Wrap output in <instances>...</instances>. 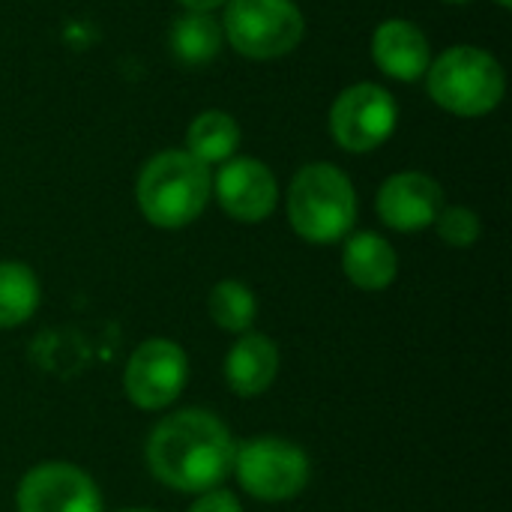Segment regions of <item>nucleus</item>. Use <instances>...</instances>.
<instances>
[{"label":"nucleus","mask_w":512,"mask_h":512,"mask_svg":"<svg viewBox=\"0 0 512 512\" xmlns=\"http://www.w3.org/2000/svg\"><path fill=\"white\" fill-rule=\"evenodd\" d=\"M237 444L228 426L210 411H177L150 432L147 465L159 483L177 492L204 495L234 471Z\"/></svg>","instance_id":"obj_1"},{"label":"nucleus","mask_w":512,"mask_h":512,"mask_svg":"<svg viewBox=\"0 0 512 512\" xmlns=\"http://www.w3.org/2000/svg\"><path fill=\"white\" fill-rule=\"evenodd\" d=\"M213 192V177L204 162L186 150L153 156L138 177V207L156 228H183L195 222Z\"/></svg>","instance_id":"obj_2"},{"label":"nucleus","mask_w":512,"mask_h":512,"mask_svg":"<svg viewBox=\"0 0 512 512\" xmlns=\"http://www.w3.org/2000/svg\"><path fill=\"white\" fill-rule=\"evenodd\" d=\"M288 219L309 243L342 240L357 219V195L345 171L330 162L300 168L288 189Z\"/></svg>","instance_id":"obj_3"},{"label":"nucleus","mask_w":512,"mask_h":512,"mask_svg":"<svg viewBox=\"0 0 512 512\" xmlns=\"http://www.w3.org/2000/svg\"><path fill=\"white\" fill-rule=\"evenodd\" d=\"M504 87L507 78L501 63L474 45H456L444 51L429 69L432 99L459 117L489 114L504 99Z\"/></svg>","instance_id":"obj_4"},{"label":"nucleus","mask_w":512,"mask_h":512,"mask_svg":"<svg viewBox=\"0 0 512 512\" xmlns=\"http://www.w3.org/2000/svg\"><path fill=\"white\" fill-rule=\"evenodd\" d=\"M225 36L246 57H282L303 39V12L291 0H228Z\"/></svg>","instance_id":"obj_5"},{"label":"nucleus","mask_w":512,"mask_h":512,"mask_svg":"<svg viewBox=\"0 0 512 512\" xmlns=\"http://www.w3.org/2000/svg\"><path fill=\"white\" fill-rule=\"evenodd\" d=\"M231 474L258 501H288L306 489L309 459L297 444L282 438H255L237 447Z\"/></svg>","instance_id":"obj_6"},{"label":"nucleus","mask_w":512,"mask_h":512,"mask_svg":"<svg viewBox=\"0 0 512 512\" xmlns=\"http://www.w3.org/2000/svg\"><path fill=\"white\" fill-rule=\"evenodd\" d=\"M189 378V360L171 339L141 342L123 372V390L129 402L144 411H162L183 393Z\"/></svg>","instance_id":"obj_7"},{"label":"nucleus","mask_w":512,"mask_h":512,"mask_svg":"<svg viewBox=\"0 0 512 512\" xmlns=\"http://www.w3.org/2000/svg\"><path fill=\"white\" fill-rule=\"evenodd\" d=\"M396 99L378 84H354L348 87L333 111L330 132L339 147L351 153H366L381 147L396 129Z\"/></svg>","instance_id":"obj_8"},{"label":"nucleus","mask_w":512,"mask_h":512,"mask_svg":"<svg viewBox=\"0 0 512 512\" xmlns=\"http://www.w3.org/2000/svg\"><path fill=\"white\" fill-rule=\"evenodd\" d=\"M18 512H102L96 483L75 465L45 462L24 474Z\"/></svg>","instance_id":"obj_9"},{"label":"nucleus","mask_w":512,"mask_h":512,"mask_svg":"<svg viewBox=\"0 0 512 512\" xmlns=\"http://www.w3.org/2000/svg\"><path fill=\"white\" fill-rule=\"evenodd\" d=\"M213 192L222 210L240 222H261L276 207V177L258 159H228L213 180Z\"/></svg>","instance_id":"obj_10"},{"label":"nucleus","mask_w":512,"mask_h":512,"mask_svg":"<svg viewBox=\"0 0 512 512\" xmlns=\"http://www.w3.org/2000/svg\"><path fill=\"white\" fill-rule=\"evenodd\" d=\"M444 210L441 186L420 171L393 174L378 192V216L396 231H423Z\"/></svg>","instance_id":"obj_11"},{"label":"nucleus","mask_w":512,"mask_h":512,"mask_svg":"<svg viewBox=\"0 0 512 512\" xmlns=\"http://www.w3.org/2000/svg\"><path fill=\"white\" fill-rule=\"evenodd\" d=\"M375 63L399 81H417L429 69V42L420 27L405 18H390L372 39Z\"/></svg>","instance_id":"obj_12"},{"label":"nucleus","mask_w":512,"mask_h":512,"mask_svg":"<svg viewBox=\"0 0 512 512\" xmlns=\"http://www.w3.org/2000/svg\"><path fill=\"white\" fill-rule=\"evenodd\" d=\"M279 372L276 342L261 333H240L225 357V378L237 396H261Z\"/></svg>","instance_id":"obj_13"},{"label":"nucleus","mask_w":512,"mask_h":512,"mask_svg":"<svg viewBox=\"0 0 512 512\" xmlns=\"http://www.w3.org/2000/svg\"><path fill=\"white\" fill-rule=\"evenodd\" d=\"M342 270L345 276L363 288V291H384L387 285H393L399 261L393 246L372 231H360L345 243L342 252Z\"/></svg>","instance_id":"obj_14"},{"label":"nucleus","mask_w":512,"mask_h":512,"mask_svg":"<svg viewBox=\"0 0 512 512\" xmlns=\"http://www.w3.org/2000/svg\"><path fill=\"white\" fill-rule=\"evenodd\" d=\"M186 144H189L186 153H192L204 165L228 162L240 144V126L225 111H204L192 120L186 132Z\"/></svg>","instance_id":"obj_15"},{"label":"nucleus","mask_w":512,"mask_h":512,"mask_svg":"<svg viewBox=\"0 0 512 512\" xmlns=\"http://www.w3.org/2000/svg\"><path fill=\"white\" fill-rule=\"evenodd\" d=\"M171 48L186 66H201L219 54L222 24L210 12H186L171 27Z\"/></svg>","instance_id":"obj_16"},{"label":"nucleus","mask_w":512,"mask_h":512,"mask_svg":"<svg viewBox=\"0 0 512 512\" xmlns=\"http://www.w3.org/2000/svg\"><path fill=\"white\" fill-rule=\"evenodd\" d=\"M39 306V282L30 267L0 261V330L24 324Z\"/></svg>","instance_id":"obj_17"},{"label":"nucleus","mask_w":512,"mask_h":512,"mask_svg":"<svg viewBox=\"0 0 512 512\" xmlns=\"http://www.w3.org/2000/svg\"><path fill=\"white\" fill-rule=\"evenodd\" d=\"M210 318L219 330L225 333H249L255 315H258V300L252 288H246L237 279H225L210 291Z\"/></svg>","instance_id":"obj_18"},{"label":"nucleus","mask_w":512,"mask_h":512,"mask_svg":"<svg viewBox=\"0 0 512 512\" xmlns=\"http://www.w3.org/2000/svg\"><path fill=\"white\" fill-rule=\"evenodd\" d=\"M435 228L444 243L465 249V246H474L480 237V216L468 207H444L435 219Z\"/></svg>","instance_id":"obj_19"},{"label":"nucleus","mask_w":512,"mask_h":512,"mask_svg":"<svg viewBox=\"0 0 512 512\" xmlns=\"http://www.w3.org/2000/svg\"><path fill=\"white\" fill-rule=\"evenodd\" d=\"M189 512H243V507H240V501H237L231 492H225V489H210V492L198 495V501L192 504V510Z\"/></svg>","instance_id":"obj_20"},{"label":"nucleus","mask_w":512,"mask_h":512,"mask_svg":"<svg viewBox=\"0 0 512 512\" xmlns=\"http://www.w3.org/2000/svg\"><path fill=\"white\" fill-rule=\"evenodd\" d=\"M189 12H210V9H216V6H222V3H228V0H180Z\"/></svg>","instance_id":"obj_21"},{"label":"nucleus","mask_w":512,"mask_h":512,"mask_svg":"<svg viewBox=\"0 0 512 512\" xmlns=\"http://www.w3.org/2000/svg\"><path fill=\"white\" fill-rule=\"evenodd\" d=\"M495 3H498V6H504V9H510L512 6V0H495Z\"/></svg>","instance_id":"obj_22"},{"label":"nucleus","mask_w":512,"mask_h":512,"mask_svg":"<svg viewBox=\"0 0 512 512\" xmlns=\"http://www.w3.org/2000/svg\"><path fill=\"white\" fill-rule=\"evenodd\" d=\"M126 512H150V510H126Z\"/></svg>","instance_id":"obj_23"},{"label":"nucleus","mask_w":512,"mask_h":512,"mask_svg":"<svg viewBox=\"0 0 512 512\" xmlns=\"http://www.w3.org/2000/svg\"><path fill=\"white\" fill-rule=\"evenodd\" d=\"M453 3H468V0H453Z\"/></svg>","instance_id":"obj_24"}]
</instances>
